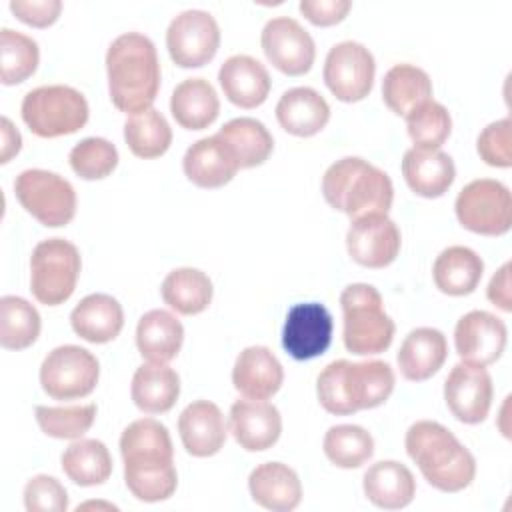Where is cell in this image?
Masks as SVG:
<instances>
[{"label": "cell", "mask_w": 512, "mask_h": 512, "mask_svg": "<svg viewBox=\"0 0 512 512\" xmlns=\"http://www.w3.org/2000/svg\"><path fill=\"white\" fill-rule=\"evenodd\" d=\"M108 92L112 104L126 114L152 108L160 88V62L154 42L140 32L112 40L106 52Z\"/></svg>", "instance_id": "cell-1"}, {"label": "cell", "mask_w": 512, "mask_h": 512, "mask_svg": "<svg viewBox=\"0 0 512 512\" xmlns=\"http://www.w3.org/2000/svg\"><path fill=\"white\" fill-rule=\"evenodd\" d=\"M394 384V370L388 362L334 360L318 374L316 394L326 412L348 416L384 404Z\"/></svg>", "instance_id": "cell-2"}, {"label": "cell", "mask_w": 512, "mask_h": 512, "mask_svg": "<svg viewBox=\"0 0 512 512\" xmlns=\"http://www.w3.org/2000/svg\"><path fill=\"white\" fill-rule=\"evenodd\" d=\"M404 446L426 482L440 492H460L476 476L472 452L440 422H414L406 432Z\"/></svg>", "instance_id": "cell-3"}, {"label": "cell", "mask_w": 512, "mask_h": 512, "mask_svg": "<svg viewBox=\"0 0 512 512\" xmlns=\"http://www.w3.org/2000/svg\"><path fill=\"white\" fill-rule=\"evenodd\" d=\"M322 196L352 220L368 214H388L394 200L390 176L358 156L336 160L322 176Z\"/></svg>", "instance_id": "cell-4"}, {"label": "cell", "mask_w": 512, "mask_h": 512, "mask_svg": "<svg viewBox=\"0 0 512 512\" xmlns=\"http://www.w3.org/2000/svg\"><path fill=\"white\" fill-rule=\"evenodd\" d=\"M344 330L342 340L356 356L380 354L390 348L396 324L384 312L380 292L372 284H350L340 294Z\"/></svg>", "instance_id": "cell-5"}, {"label": "cell", "mask_w": 512, "mask_h": 512, "mask_svg": "<svg viewBox=\"0 0 512 512\" xmlns=\"http://www.w3.org/2000/svg\"><path fill=\"white\" fill-rule=\"evenodd\" d=\"M24 124L40 138L74 134L88 122L90 108L82 92L64 84L30 90L20 106Z\"/></svg>", "instance_id": "cell-6"}, {"label": "cell", "mask_w": 512, "mask_h": 512, "mask_svg": "<svg viewBox=\"0 0 512 512\" xmlns=\"http://www.w3.org/2000/svg\"><path fill=\"white\" fill-rule=\"evenodd\" d=\"M82 260L78 248L64 238H48L30 256V290L44 306L64 304L76 290Z\"/></svg>", "instance_id": "cell-7"}, {"label": "cell", "mask_w": 512, "mask_h": 512, "mask_svg": "<svg viewBox=\"0 0 512 512\" xmlns=\"http://www.w3.org/2000/svg\"><path fill=\"white\" fill-rule=\"evenodd\" d=\"M14 192L22 208L42 226H66L76 214L74 186L56 172L30 168L16 176Z\"/></svg>", "instance_id": "cell-8"}, {"label": "cell", "mask_w": 512, "mask_h": 512, "mask_svg": "<svg viewBox=\"0 0 512 512\" xmlns=\"http://www.w3.org/2000/svg\"><path fill=\"white\" fill-rule=\"evenodd\" d=\"M458 222L482 236H502L512 226V196L506 184L492 178L468 182L454 202Z\"/></svg>", "instance_id": "cell-9"}, {"label": "cell", "mask_w": 512, "mask_h": 512, "mask_svg": "<svg viewBox=\"0 0 512 512\" xmlns=\"http://www.w3.org/2000/svg\"><path fill=\"white\" fill-rule=\"evenodd\" d=\"M100 376L96 356L76 344H64L48 352L40 366L42 390L54 400H76L88 396Z\"/></svg>", "instance_id": "cell-10"}, {"label": "cell", "mask_w": 512, "mask_h": 512, "mask_svg": "<svg viewBox=\"0 0 512 512\" xmlns=\"http://www.w3.org/2000/svg\"><path fill=\"white\" fill-rule=\"evenodd\" d=\"M376 62L372 52L354 40L338 42L324 60V82L340 102H360L374 86Z\"/></svg>", "instance_id": "cell-11"}, {"label": "cell", "mask_w": 512, "mask_h": 512, "mask_svg": "<svg viewBox=\"0 0 512 512\" xmlns=\"http://www.w3.org/2000/svg\"><path fill=\"white\" fill-rule=\"evenodd\" d=\"M220 46V28L210 12L184 10L172 18L166 30V48L180 68H200L208 64Z\"/></svg>", "instance_id": "cell-12"}, {"label": "cell", "mask_w": 512, "mask_h": 512, "mask_svg": "<svg viewBox=\"0 0 512 512\" xmlns=\"http://www.w3.org/2000/svg\"><path fill=\"white\" fill-rule=\"evenodd\" d=\"M268 62L286 76L306 74L316 58V46L308 30L298 20L278 16L266 22L260 36Z\"/></svg>", "instance_id": "cell-13"}, {"label": "cell", "mask_w": 512, "mask_h": 512, "mask_svg": "<svg viewBox=\"0 0 512 512\" xmlns=\"http://www.w3.org/2000/svg\"><path fill=\"white\" fill-rule=\"evenodd\" d=\"M334 320L320 302L294 304L282 328V348L294 360H312L322 356L332 344Z\"/></svg>", "instance_id": "cell-14"}, {"label": "cell", "mask_w": 512, "mask_h": 512, "mask_svg": "<svg viewBox=\"0 0 512 512\" xmlns=\"http://www.w3.org/2000/svg\"><path fill=\"white\" fill-rule=\"evenodd\" d=\"M400 230L388 214H368L352 220L346 232L350 258L364 268H384L400 252Z\"/></svg>", "instance_id": "cell-15"}, {"label": "cell", "mask_w": 512, "mask_h": 512, "mask_svg": "<svg viewBox=\"0 0 512 512\" xmlns=\"http://www.w3.org/2000/svg\"><path fill=\"white\" fill-rule=\"evenodd\" d=\"M492 376L486 366L456 364L444 382V400L452 416L464 424H480L492 406Z\"/></svg>", "instance_id": "cell-16"}, {"label": "cell", "mask_w": 512, "mask_h": 512, "mask_svg": "<svg viewBox=\"0 0 512 512\" xmlns=\"http://www.w3.org/2000/svg\"><path fill=\"white\" fill-rule=\"evenodd\" d=\"M508 340V328L504 320L486 312L470 310L454 328V346L462 362L474 366H488L496 362Z\"/></svg>", "instance_id": "cell-17"}, {"label": "cell", "mask_w": 512, "mask_h": 512, "mask_svg": "<svg viewBox=\"0 0 512 512\" xmlns=\"http://www.w3.org/2000/svg\"><path fill=\"white\" fill-rule=\"evenodd\" d=\"M230 432L240 448L262 452L272 448L282 434L278 408L264 400H236L230 408Z\"/></svg>", "instance_id": "cell-18"}, {"label": "cell", "mask_w": 512, "mask_h": 512, "mask_svg": "<svg viewBox=\"0 0 512 512\" xmlns=\"http://www.w3.org/2000/svg\"><path fill=\"white\" fill-rule=\"evenodd\" d=\"M218 82L224 96L244 110L264 104L272 86L266 66L248 54H234L224 60L218 70Z\"/></svg>", "instance_id": "cell-19"}, {"label": "cell", "mask_w": 512, "mask_h": 512, "mask_svg": "<svg viewBox=\"0 0 512 512\" xmlns=\"http://www.w3.org/2000/svg\"><path fill=\"white\" fill-rule=\"evenodd\" d=\"M178 432L186 452L196 458L218 454L228 434L220 408L210 400L188 404L178 416Z\"/></svg>", "instance_id": "cell-20"}, {"label": "cell", "mask_w": 512, "mask_h": 512, "mask_svg": "<svg viewBox=\"0 0 512 512\" xmlns=\"http://www.w3.org/2000/svg\"><path fill=\"white\" fill-rule=\"evenodd\" d=\"M284 382L280 360L266 346L244 348L232 368L234 388L250 400H268Z\"/></svg>", "instance_id": "cell-21"}, {"label": "cell", "mask_w": 512, "mask_h": 512, "mask_svg": "<svg viewBox=\"0 0 512 512\" xmlns=\"http://www.w3.org/2000/svg\"><path fill=\"white\" fill-rule=\"evenodd\" d=\"M182 170L198 188H220L236 176L238 162L228 146L214 134L196 140L186 150Z\"/></svg>", "instance_id": "cell-22"}, {"label": "cell", "mask_w": 512, "mask_h": 512, "mask_svg": "<svg viewBox=\"0 0 512 512\" xmlns=\"http://www.w3.org/2000/svg\"><path fill=\"white\" fill-rule=\"evenodd\" d=\"M402 176L408 188L422 198H440L456 178L450 154L442 150L410 148L402 158Z\"/></svg>", "instance_id": "cell-23"}, {"label": "cell", "mask_w": 512, "mask_h": 512, "mask_svg": "<svg viewBox=\"0 0 512 512\" xmlns=\"http://www.w3.org/2000/svg\"><path fill=\"white\" fill-rule=\"evenodd\" d=\"M248 490L256 504L272 512H290L302 500L298 474L282 462H264L250 472Z\"/></svg>", "instance_id": "cell-24"}, {"label": "cell", "mask_w": 512, "mask_h": 512, "mask_svg": "<svg viewBox=\"0 0 512 512\" xmlns=\"http://www.w3.org/2000/svg\"><path fill=\"white\" fill-rule=\"evenodd\" d=\"M276 120L288 134L308 138L328 124L330 106L314 88H290L276 104Z\"/></svg>", "instance_id": "cell-25"}, {"label": "cell", "mask_w": 512, "mask_h": 512, "mask_svg": "<svg viewBox=\"0 0 512 512\" xmlns=\"http://www.w3.org/2000/svg\"><path fill=\"white\" fill-rule=\"evenodd\" d=\"M448 356L446 336L436 328H414L398 350L400 374L410 382H422L434 376Z\"/></svg>", "instance_id": "cell-26"}, {"label": "cell", "mask_w": 512, "mask_h": 512, "mask_svg": "<svg viewBox=\"0 0 512 512\" xmlns=\"http://www.w3.org/2000/svg\"><path fill=\"white\" fill-rule=\"evenodd\" d=\"M72 330L86 342L106 344L114 340L124 326V310L110 294L84 296L70 314Z\"/></svg>", "instance_id": "cell-27"}, {"label": "cell", "mask_w": 512, "mask_h": 512, "mask_svg": "<svg viewBox=\"0 0 512 512\" xmlns=\"http://www.w3.org/2000/svg\"><path fill=\"white\" fill-rule=\"evenodd\" d=\"M366 498L384 510L406 508L416 494V480L408 466L396 460H380L372 464L362 478Z\"/></svg>", "instance_id": "cell-28"}, {"label": "cell", "mask_w": 512, "mask_h": 512, "mask_svg": "<svg viewBox=\"0 0 512 512\" xmlns=\"http://www.w3.org/2000/svg\"><path fill=\"white\" fill-rule=\"evenodd\" d=\"M182 342L184 326L172 312L156 308L138 320L136 346L148 362L168 364L178 356Z\"/></svg>", "instance_id": "cell-29"}, {"label": "cell", "mask_w": 512, "mask_h": 512, "mask_svg": "<svg viewBox=\"0 0 512 512\" xmlns=\"http://www.w3.org/2000/svg\"><path fill=\"white\" fill-rule=\"evenodd\" d=\"M124 464H168L174 462V446L168 428L154 418L128 424L120 436Z\"/></svg>", "instance_id": "cell-30"}, {"label": "cell", "mask_w": 512, "mask_h": 512, "mask_svg": "<svg viewBox=\"0 0 512 512\" xmlns=\"http://www.w3.org/2000/svg\"><path fill=\"white\" fill-rule=\"evenodd\" d=\"M484 274L482 258L468 246L444 248L432 266V278L440 292L448 296H466L476 290Z\"/></svg>", "instance_id": "cell-31"}, {"label": "cell", "mask_w": 512, "mask_h": 512, "mask_svg": "<svg viewBox=\"0 0 512 512\" xmlns=\"http://www.w3.org/2000/svg\"><path fill=\"white\" fill-rule=\"evenodd\" d=\"M170 112L182 128L204 130L218 118L220 100L208 80L186 78L170 96Z\"/></svg>", "instance_id": "cell-32"}, {"label": "cell", "mask_w": 512, "mask_h": 512, "mask_svg": "<svg viewBox=\"0 0 512 512\" xmlns=\"http://www.w3.org/2000/svg\"><path fill=\"white\" fill-rule=\"evenodd\" d=\"M130 396L142 412L164 414L180 396V376L166 364H142L132 376Z\"/></svg>", "instance_id": "cell-33"}, {"label": "cell", "mask_w": 512, "mask_h": 512, "mask_svg": "<svg viewBox=\"0 0 512 512\" xmlns=\"http://www.w3.org/2000/svg\"><path fill=\"white\" fill-rule=\"evenodd\" d=\"M216 136L228 146L238 168H254L268 160L274 150V138L268 128L250 116L228 120Z\"/></svg>", "instance_id": "cell-34"}, {"label": "cell", "mask_w": 512, "mask_h": 512, "mask_svg": "<svg viewBox=\"0 0 512 512\" xmlns=\"http://www.w3.org/2000/svg\"><path fill=\"white\" fill-rule=\"evenodd\" d=\"M432 98L430 76L414 64L392 66L382 80V100L398 116H408L414 108Z\"/></svg>", "instance_id": "cell-35"}, {"label": "cell", "mask_w": 512, "mask_h": 512, "mask_svg": "<svg viewBox=\"0 0 512 512\" xmlns=\"http://www.w3.org/2000/svg\"><path fill=\"white\" fill-rule=\"evenodd\" d=\"M64 474L78 486L104 484L112 474V456L104 442L78 438L60 456Z\"/></svg>", "instance_id": "cell-36"}, {"label": "cell", "mask_w": 512, "mask_h": 512, "mask_svg": "<svg viewBox=\"0 0 512 512\" xmlns=\"http://www.w3.org/2000/svg\"><path fill=\"white\" fill-rule=\"evenodd\" d=\"M162 300L172 310L184 316H194L204 312L212 302V282L198 268H176L172 270L162 286Z\"/></svg>", "instance_id": "cell-37"}, {"label": "cell", "mask_w": 512, "mask_h": 512, "mask_svg": "<svg viewBox=\"0 0 512 512\" xmlns=\"http://www.w3.org/2000/svg\"><path fill=\"white\" fill-rule=\"evenodd\" d=\"M124 140L134 156L150 160L166 154L172 144V128L158 110L148 108L126 118Z\"/></svg>", "instance_id": "cell-38"}, {"label": "cell", "mask_w": 512, "mask_h": 512, "mask_svg": "<svg viewBox=\"0 0 512 512\" xmlns=\"http://www.w3.org/2000/svg\"><path fill=\"white\" fill-rule=\"evenodd\" d=\"M42 322L38 310L20 296L0 298V344L6 350H24L40 334Z\"/></svg>", "instance_id": "cell-39"}, {"label": "cell", "mask_w": 512, "mask_h": 512, "mask_svg": "<svg viewBox=\"0 0 512 512\" xmlns=\"http://www.w3.org/2000/svg\"><path fill=\"white\" fill-rule=\"evenodd\" d=\"M326 458L338 468H360L374 454L372 434L356 424L330 426L322 442Z\"/></svg>", "instance_id": "cell-40"}, {"label": "cell", "mask_w": 512, "mask_h": 512, "mask_svg": "<svg viewBox=\"0 0 512 512\" xmlns=\"http://www.w3.org/2000/svg\"><path fill=\"white\" fill-rule=\"evenodd\" d=\"M0 64H2V72H0V80L4 86H12V84H20L24 80H28L36 68H38V60H40V50L36 40H32L26 34H20L12 28H2L0 30Z\"/></svg>", "instance_id": "cell-41"}, {"label": "cell", "mask_w": 512, "mask_h": 512, "mask_svg": "<svg viewBox=\"0 0 512 512\" xmlns=\"http://www.w3.org/2000/svg\"><path fill=\"white\" fill-rule=\"evenodd\" d=\"M124 482L142 502L168 500L178 486L174 462L170 464H124Z\"/></svg>", "instance_id": "cell-42"}, {"label": "cell", "mask_w": 512, "mask_h": 512, "mask_svg": "<svg viewBox=\"0 0 512 512\" xmlns=\"http://www.w3.org/2000/svg\"><path fill=\"white\" fill-rule=\"evenodd\" d=\"M406 128L414 148L440 150L452 132V118L440 102L430 98L406 116Z\"/></svg>", "instance_id": "cell-43"}, {"label": "cell", "mask_w": 512, "mask_h": 512, "mask_svg": "<svg viewBox=\"0 0 512 512\" xmlns=\"http://www.w3.org/2000/svg\"><path fill=\"white\" fill-rule=\"evenodd\" d=\"M96 418V404L76 406H36V422L40 430L58 440L82 438Z\"/></svg>", "instance_id": "cell-44"}, {"label": "cell", "mask_w": 512, "mask_h": 512, "mask_svg": "<svg viewBox=\"0 0 512 512\" xmlns=\"http://www.w3.org/2000/svg\"><path fill=\"white\" fill-rule=\"evenodd\" d=\"M70 168L82 180H102L114 172L118 166V150L116 146L98 136H90L80 140L70 150Z\"/></svg>", "instance_id": "cell-45"}, {"label": "cell", "mask_w": 512, "mask_h": 512, "mask_svg": "<svg viewBox=\"0 0 512 512\" xmlns=\"http://www.w3.org/2000/svg\"><path fill=\"white\" fill-rule=\"evenodd\" d=\"M478 156L494 168H510L512 166V122L510 118H502L490 122L476 140Z\"/></svg>", "instance_id": "cell-46"}, {"label": "cell", "mask_w": 512, "mask_h": 512, "mask_svg": "<svg viewBox=\"0 0 512 512\" xmlns=\"http://www.w3.org/2000/svg\"><path fill=\"white\" fill-rule=\"evenodd\" d=\"M24 506L28 512H66L68 492L54 476L38 474L24 486Z\"/></svg>", "instance_id": "cell-47"}, {"label": "cell", "mask_w": 512, "mask_h": 512, "mask_svg": "<svg viewBox=\"0 0 512 512\" xmlns=\"http://www.w3.org/2000/svg\"><path fill=\"white\" fill-rule=\"evenodd\" d=\"M12 14L34 28H48L52 26L62 10L60 0H12L10 2Z\"/></svg>", "instance_id": "cell-48"}, {"label": "cell", "mask_w": 512, "mask_h": 512, "mask_svg": "<svg viewBox=\"0 0 512 512\" xmlns=\"http://www.w3.org/2000/svg\"><path fill=\"white\" fill-rule=\"evenodd\" d=\"M300 12L314 26H334L346 18L352 8L350 0H302Z\"/></svg>", "instance_id": "cell-49"}, {"label": "cell", "mask_w": 512, "mask_h": 512, "mask_svg": "<svg viewBox=\"0 0 512 512\" xmlns=\"http://www.w3.org/2000/svg\"><path fill=\"white\" fill-rule=\"evenodd\" d=\"M488 300L504 312H512V292H510V262L502 264V268L492 276L488 290Z\"/></svg>", "instance_id": "cell-50"}, {"label": "cell", "mask_w": 512, "mask_h": 512, "mask_svg": "<svg viewBox=\"0 0 512 512\" xmlns=\"http://www.w3.org/2000/svg\"><path fill=\"white\" fill-rule=\"evenodd\" d=\"M22 146V136L20 132L14 128V124L10 122V118L2 116V146H0V162L6 164L10 162L12 156H16L20 152Z\"/></svg>", "instance_id": "cell-51"}]
</instances>
